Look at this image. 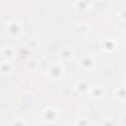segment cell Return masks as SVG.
Wrapping results in <instances>:
<instances>
[{"instance_id": "5b68a950", "label": "cell", "mask_w": 126, "mask_h": 126, "mask_svg": "<svg viewBox=\"0 0 126 126\" xmlns=\"http://www.w3.org/2000/svg\"><path fill=\"white\" fill-rule=\"evenodd\" d=\"M117 93H119V94H115L117 98H119V99H121V100L126 98V91H124V93H121V90H119V91H117Z\"/></svg>"}, {"instance_id": "277c9868", "label": "cell", "mask_w": 126, "mask_h": 126, "mask_svg": "<svg viewBox=\"0 0 126 126\" xmlns=\"http://www.w3.org/2000/svg\"><path fill=\"white\" fill-rule=\"evenodd\" d=\"M81 64H82L85 68H87V69H89V68H91V67H93V66H94V62H93V60L91 59V57H90V56L85 57V58L81 61Z\"/></svg>"}, {"instance_id": "8992f818", "label": "cell", "mask_w": 126, "mask_h": 126, "mask_svg": "<svg viewBox=\"0 0 126 126\" xmlns=\"http://www.w3.org/2000/svg\"><path fill=\"white\" fill-rule=\"evenodd\" d=\"M122 17H123L124 19H126V9H125V10H123V14H122Z\"/></svg>"}, {"instance_id": "3957f363", "label": "cell", "mask_w": 126, "mask_h": 126, "mask_svg": "<svg viewBox=\"0 0 126 126\" xmlns=\"http://www.w3.org/2000/svg\"><path fill=\"white\" fill-rule=\"evenodd\" d=\"M90 94L93 98H100L103 95V90L99 86H95L91 90Z\"/></svg>"}, {"instance_id": "7a4b0ae2", "label": "cell", "mask_w": 126, "mask_h": 126, "mask_svg": "<svg viewBox=\"0 0 126 126\" xmlns=\"http://www.w3.org/2000/svg\"><path fill=\"white\" fill-rule=\"evenodd\" d=\"M47 73L52 78H59L63 74V69L59 65H52L48 68Z\"/></svg>"}, {"instance_id": "6da1fadb", "label": "cell", "mask_w": 126, "mask_h": 126, "mask_svg": "<svg viewBox=\"0 0 126 126\" xmlns=\"http://www.w3.org/2000/svg\"><path fill=\"white\" fill-rule=\"evenodd\" d=\"M42 119L45 122H48V123L55 122L58 119V111H57V109L51 108V107L45 108L43 110V112H42Z\"/></svg>"}]
</instances>
